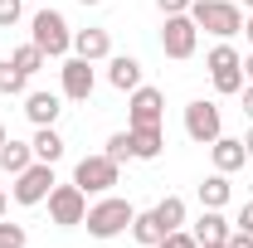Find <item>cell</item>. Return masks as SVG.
<instances>
[{"label":"cell","mask_w":253,"mask_h":248,"mask_svg":"<svg viewBox=\"0 0 253 248\" xmlns=\"http://www.w3.org/2000/svg\"><path fill=\"white\" fill-rule=\"evenodd\" d=\"M190 20L214 39H234L244 34V10L234 0H190Z\"/></svg>","instance_id":"obj_1"},{"label":"cell","mask_w":253,"mask_h":248,"mask_svg":"<svg viewBox=\"0 0 253 248\" xmlns=\"http://www.w3.org/2000/svg\"><path fill=\"white\" fill-rule=\"evenodd\" d=\"M30 44L44 49V59H63V54L73 49V30H68V20H63L59 10H34V20H30Z\"/></svg>","instance_id":"obj_2"},{"label":"cell","mask_w":253,"mask_h":248,"mask_svg":"<svg viewBox=\"0 0 253 248\" xmlns=\"http://www.w3.org/2000/svg\"><path fill=\"white\" fill-rule=\"evenodd\" d=\"M131 214H136V209H131L126 200L107 195V200H97L93 209L83 214V224H88V234H93V239H117V234L131 229Z\"/></svg>","instance_id":"obj_3"},{"label":"cell","mask_w":253,"mask_h":248,"mask_svg":"<svg viewBox=\"0 0 253 248\" xmlns=\"http://www.w3.org/2000/svg\"><path fill=\"white\" fill-rule=\"evenodd\" d=\"M205 68H210V78H214V93H244V59H239V49L234 44H214L210 54H205Z\"/></svg>","instance_id":"obj_4"},{"label":"cell","mask_w":253,"mask_h":248,"mask_svg":"<svg viewBox=\"0 0 253 248\" xmlns=\"http://www.w3.org/2000/svg\"><path fill=\"white\" fill-rule=\"evenodd\" d=\"M117 175H122V165L112 156H83L73 165V185L83 190V195H107V190L117 185Z\"/></svg>","instance_id":"obj_5"},{"label":"cell","mask_w":253,"mask_h":248,"mask_svg":"<svg viewBox=\"0 0 253 248\" xmlns=\"http://www.w3.org/2000/svg\"><path fill=\"white\" fill-rule=\"evenodd\" d=\"M54 185H59V180H54V165H49V161H34L30 170H20V175H15L10 195H15V205H44Z\"/></svg>","instance_id":"obj_6"},{"label":"cell","mask_w":253,"mask_h":248,"mask_svg":"<svg viewBox=\"0 0 253 248\" xmlns=\"http://www.w3.org/2000/svg\"><path fill=\"white\" fill-rule=\"evenodd\" d=\"M185 136H190V141H200V146L219 141V136H224L219 102H205V97H195V102L185 107Z\"/></svg>","instance_id":"obj_7"},{"label":"cell","mask_w":253,"mask_h":248,"mask_svg":"<svg viewBox=\"0 0 253 248\" xmlns=\"http://www.w3.org/2000/svg\"><path fill=\"white\" fill-rule=\"evenodd\" d=\"M195 44H200V25L185 15H166V25H161V49H166V59H190L195 54Z\"/></svg>","instance_id":"obj_8"},{"label":"cell","mask_w":253,"mask_h":248,"mask_svg":"<svg viewBox=\"0 0 253 248\" xmlns=\"http://www.w3.org/2000/svg\"><path fill=\"white\" fill-rule=\"evenodd\" d=\"M88 214V195L78 185H54L49 190V219L59 224V229H73V224H83Z\"/></svg>","instance_id":"obj_9"},{"label":"cell","mask_w":253,"mask_h":248,"mask_svg":"<svg viewBox=\"0 0 253 248\" xmlns=\"http://www.w3.org/2000/svg\"><path fill=\"white\" fill-rule=\"evenodd\" d=\"M161 117H166V93L161 88H131V97H126V122L131 126H161Z\"/></svg>","instance_id":"obj_10"},{"label":"cell","mask_w":253,"mask_h":248,"mask_svg":"<svg viewBox=\"0 0 253 248\" xmlns=\"http://www.w3.org/2000/svg\"><path fill=\"white\" fill-rule=\"evenodd\" d=\"M59 73H63V97H68V102H88V97H93L97 73H93V63H88V59L73 54V59H63Z\"/></svg>","instance_id":"obj_11"},{"label":"cell","mask_w":253,"mask_h":248,"mask_svg":"<svg viewBox=\"0 0 253 248\" xmlns=\"http://www.w3.org/2000/svg\"><path fill=\"white\" fill-rule=\"evenodd\" d=\"M107 83H112L117 93L141 88V63L131 59V54H112V59H107Z\"/></svg>","instance_id":"obj_12"},{"label":"cell","mask_w":253,"mask_h":248,"mask_svg":"<svg viewBox=\"0 0 253 248\" xmlns=\"http://www.w3.org/2000/svg\"><path fill=\"white\" fill-rule=\"evenodd\" d=\"M63 112L59 93H25V117H30L34 126H54Z\"/></svg>","instance_id":"obj_13"},{"label":"cell","mask_w":253,"mask_h":248,"mask_svg":"<svg viewBox=\"0 0 253 248\" xmlns=\"http://www.w3.org/2000/svg\"><path fill=\"white\" fill-rule=\"evenodd\" d=\"M73 54L88 59V63L112 59V39H107V30H78V34H73Z\"/></svg>","instance_id":"obj_14"},{"label":"cell","mask_w":253,"mask_h":248,"mask_svg":"<svg viewBox=\"0 0 253 248\" xmlns=\"http://www.w3.org/2000/svg\"><path fill=\"white\" fill-rule=\"evenodd\" d=\"M190 234H195V244H224V239L234 234V224H229L219 209H205V214L195 219V229H190Z\"/></svg>","instance_id":"obj_15"},{"label":"cell","mask_w":253,"mask_h":248,"mask_svg":"<svg viewBox=\"0 0 253 248\" xmlns=\"http://www.w3.org/2000/svg\"><path fill=\"white\" fill-rule=\"evenodd\" d=\"M161 151H166L161 126H131V161H156Z\"/></svg>","instance_id":"obj_16"},{"label":"cell","mask_w":253,"mask_h":248,"mask_svg":"<svg viewBox=\"0 0 253 248\" xmlns=\"http://www.w3.org/2000/svg\"><path fill=\"white\" fill-rule=\"evenodd\" d=\"M210 156H214V170H239L244 161H249V151H244V136L234 141V136H219V141H210Z\"/></svg>","instance_id":"obj_17"},{"label":"cell","mask_w":253,"mask_h":248,"mask_svg":"<svg viewBox=\"0 0 253 248\" xmlns=\"http://www.w3.org/2000/svg\"><path fill=\"white\" fill-rule=\"evenodd\" d=\"M30 165H34V146L5 136V146H0V170H5V175H20V170H30Z\"/></svg>","instance_id":"obj_18"},{"label":"cell","mask_w":253,"mask_h":248,"mask_svg":"<svg viewBox=\"0 0 253 248\" xmlns=\"http://www.w3.org/2000/svg\"><path fill=\"white\" fill-rule=\"evenodd\" d=\"M126 234H131L141 248H156L161 239H166V229H161L156 209H141V214H131V229H126Z\"/></svg>","instance_id":"obj_19"},{"label":"cell","mask_w":253,"mask_h":248,"mask_svg":"<svg viewBox=\"0 0 253 248\" xmlns=\"http://www.w3.org/2000/svg\"><path fill=\"white\" fill-rule=\"evenodd\" d=\"M229 195H234V190H229V175H224V170H214V175L200 180V205H205V209H224Z\"/></svg>","instance_id":"obj_20"},{"label":"cell","mask_w":253,"mask_h":248,"mask_svg":"<svg viewBox=\"0 0 253 248\" xmlns=\"http://www.w3.org/2000/svg\"><path fill=\"white\" fill-rule=\"evenodd\" d=\"M34 161H49V165H54V161H59L63 156V136L59 131H54V126H34Z\"/></svg>","instance_id":"obj_21"},{"label":"cell","mask_w":253,"mask_h":248,"mask_svg":"<svg viewBox=\"0 0 253 248\" xmlns=\"http://www.w3.org/2000/svg\"><path fill=\"white\" fill-rule=\"evenodd\" d=\"M156 219H161L166 234H170V229H185V200H180V195H166L156 205Z\"/></svg>","instance_id":"obj_22"},{"label":"cell","mask_w":253,"mask_h":248,"mask_svg":"<svg viewBox=\"0 0 253 248\" xmlns=\"http://www.w3.org/2000/svg\"><path fill=\"white\" fill-rule=\"evenodd\" d=\"M10 63H15V68H20L25 78H34V73L44 68V49H39V44H20V49L10 54Z\"/></svg>","instance_id":"obj_23"},{"label":"cell","mask_w":253,"mask_h":248,"mask_svg":"<svg viewBox=\"0 0 253 248\" xmlns=\"http://www.w3.org/2000/svg\"><path fill=\"white\" fill-rule=\"evenodd\" d=\"M25 83H30V78H25L15 63L0 59V97H20V93H25Z\"/></svg>","instance_id":"obj_24"},{"label":"cell","mask_w":253,"mask_h":248,"mask_svg":"<svg viewBox=\"0 0 253 248\" xmlns=\"http://www.w3.org/2000/svg\"><path fill=\"white\" fill-rule=\"evenodd\" d=\"M102 156H112L117 165H122V161H131V126H126V131H112V136H107V151H102Z\"/></svg>","instance_id":"obj_25"},{"label":"cell","mask_w":253,"mask_h":248,"mask_svg":"<svg viewBox=\"0 0 253 248\" xmlns=\"http://www.w3.org/2000/svg\"><path fill=\"white\" fill-rule=\"evenodd\" d=\"M25 244H30L25 224H5V219H0V248H25Z\"/></svg>","instance_id":"obj_26"},{"label":"cell","mask_w":253,"mask_h":248,"mask_svg":"<svg viewBox=\"0 0 253 248\" xmlns=\"http://www.w3.org/2000/svg\"><path fill=\"white\" fill-rule=\"evenodd\" d=\"M20 15H25V0H0V30L20 25Z\"/></svg>","instance_id":"obj_27"},{"label":"cell","mask_w":253,"mask_h":248,"mask_svg":"<svg viewBox=\"0 0 253 248\" xmlns=\"http://www.w3.org/2000/svg\"><path fill=\"white\" fill-rule=\"evenodd\" d=\"M156 248H200V244H195V234H185V229H170Z\"/></svg>","instance_id":"obj_28"},{"label":"cell","mask_w":253,"mask_h":248,"mask_svg":"<svg viewBox=\"0 0 253 248\" xmlns=\"http://www.w3.org/2000/svg\"><path fill=\"white\" fill-rule=\"evenodd\" d=\"M224 248H253V234H244V229H234V234L224 239Z\"/></svg>","instance_id":"obj_29"},{"label":"cell","mask_w":253,"mask_h":248,"mask_svg":"<svg viewBox=\"0 0 253 248\" xmlns=\"http://www.w3.org/2000/svg\"><path fill=\"white\" fill-rule=\"evenodd\" d=\"M161 5V15H185L190 10V0H156Z\"/></svg>","instance_id":"obj_30"},{"label":"cell","mask_w":253,"mask_h":248,"mask_svg":"<svg viewBox=\"0 0 253 248\" xmlns=\"http://www.w3.org/2000/svg\"><path fill=\"white\" fill-rule=\"evenodd\" d=\"M234 229H244V234H253V200L244 205V209H239V224H234Z\"/></svg>","instance_id":"obj_31"},{"label":"cell","mask_w":253,"mask_h":248,"mask_svg":"<svg viewBox=\"0 0 253 248\" xmlns=\"http://www.w3.org/2000/svg\"><path fill=\"white\" fill-rule=\"evenodd\" d=\"M244 112H249V117H253V83H249V88H244Z\"/></svg>","instance_id":"obj_32"},{"label":"cell","mask_w":253,"mask_h":248,"mask_svg":"<svg viewBox=\"0 0 253 248\" xmlns=\"http://www.w3.org/2000/svg\"><path fill=\"white\" fill-rule=\"evenodd\" d=\"M244 151H249V161H253V126L244 131Z\"/></svg>","instance_id":"obj_33"},{"label":"cell","mask_w":253,"mask_h":248,"mask_svg":"<svg viewBox=\"0 0 253 248\" xmlns=\"http://www.w3.org/2000/svg\"><path fill=\"white\" fill-rule=\"evenodd\" d=\"M244 39H249V44H253V15H249V20H244Z\"/></svg>","instance_id":"obj_34"},{"label":"cell","mask_w":253,"mask_h":248,"mask_svg":"<svg viewBox=\"0 0 253 248\" xmlns=\"http://www.w3.org/2000/svg\"><path fill=\"white\" fill-rule=\"evenodd\" d=\"M244 78H253V54H249V59H244Z\"/></svg>","instance_id":"obj_35"},{"label":"cell","mask_w":253,"mask_h":248,"mask_svg":"<svg viewBox=\"0 0 253 248\" xmlns=\"http://www.w3.org/2000/svg\"><path fill=\"white\" fill-rule=\"evenodd\" d=\"M5 205H10V200H5V190H0V219H5Z\"/></svg>","instance_id":"obj_36"},{"label":"cell","mask_w":253,"mask_h":248,"mask_svg":"<svg viewBox=\"0 0 253 248\" xmlns=\"http://www.w3.org/2000/svg\"><path fill=\"white\" fill-rule=\"evenodd\" d=\"M78 5H102V0H78Z\"/></svg>","instance_id":"obj_37"},{"label":"cell","mask_w":253,"mask_h":248,"mask_svg":"<svg viewBox=\"0 0 253 248\" xmlns=\"http://www.w3.org/2000/svg\"><path fill=\"white\" fill-rule=\"evenodd\" d=\"M200 248H224V244H200Z\"/></svg>","instance_id":"obj_38"},{"label":"cell","mask_w":253,"mask_h":248,"mask_svg":"<svg viewBox=\"0 0 253 248\" xmlns=\"http://www.w3.org/2000/svg\"><path fill=\"white\" fill-rule=\"evenodd\" d=\"M0 146H5V126H0Z\"/></svg>","instance_id":"obj_39"},{"label":"cell","mask_w":253,"mask_h":248,"mask_svg":"<svg viewBox=\"0 0 253 248\" xmlns=\"http://www.w3.org/2000/svg\"><path fill=\"white\" fill-rule=\"evenodd\" d=\"M244 5H249V10H253V0H244Z\"/></svg>","instance_id":"obj_40"}]
</instances>
